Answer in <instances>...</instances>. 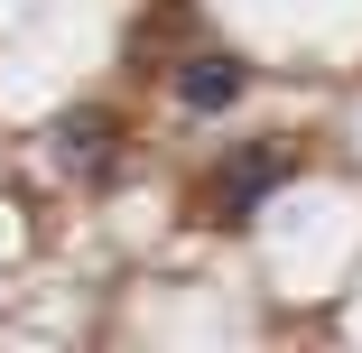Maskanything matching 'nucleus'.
Masks as SVG:
<instances>
[{
    "label": "nucleus",
    "mask_w": 362,
    "mask_h": 353,
    "mask_svg": "<svg viewBox=\"0 0 362 353\" xmlns=\"http://www.w3.org/2000/svg\"><path fill=\"white\" fill-rule=\"evenodd\" d=\"M112 130H121L112 112H65L47 139H56V158H65V168H84V177H112Z\"/></svg>",
    "instance_id": "obj_3"
},
{
    "label": "nucleus",
    "mask_w": 362,
    "mask_h": 353,
    "mask_svg": "<svg viewBox=\"0 0 362 353\" xmlns=\"http://www.w3.org/2000/svg\"><path fill=\"white\" fill-rule=\"evenodd\" d=\"M288 177H298V149H279V139H242L233 168L214 177V224H251Z\"/></svg>",
    "instance_id": "obj_1"
},
{
    "label": "nucleus",
    "mask_w": 362,
    "mask_h": 353,
    "mask_svg": "<svg viewBox=\"0 0 362 353\" xmlns=\"http://www.w3.org/2000/svg\"><path fill=\"white\" fill-rule=\"evenodd\" d=\"M168 93H177L186 112H204V121H214V112H233V103L251 93V65H242L233 47H204V56H186L177 75H168Z\"/></svg>",
    "instance_id": "obj_2"
}]
</instances>
